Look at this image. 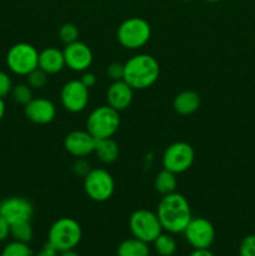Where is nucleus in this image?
I'll use <instances>...</instances> for the list:
<instances>
[{
    "mask_svg": "<svg viewBox=\"0 0 255 256\" xmlns=\"http://www.w3.org/2000/svg\"><path fill=\"white\" fill-rule=\"evenodd\" d=\"M204 2H209V4H215V2H220V0H204Z\"/></svg>",
    "mask_w": 255,
    "mask_h": 256,
    "instance_id": "nucleus-38",
    "label": "nucleus"
},
{
    "mask_svg": "<svg viewBox=\"0 0 255 256\" xmlns=\"http://www.w3.org/2000/svg\"><path fill=\"white\" fill-rule=\"evenodd\" d=\"M24 114L34 124L46 125L56 116V106L46 98H32L24 106Z\"/></svg>",
    "mask_w": 255,
    "mask_h": 256,
    "instance_id": "nucleus-15",
    "label": "nucleus"
},
{
    "mask_svg": "<svg viewBox=\"0 0 255 256\" xmlns=\"http://www.w3.org/2000/svg\"><path fill=\"white\" fill-rule=\"evenodd\" d=\"M189 256H215L210 249H194Z\"/></svg>",
    "mask_w": 255,
    "mask_h": 256,
    "instance_id": "nucleus-35",
    "label": "nucleus"
},
{
    "mask_svg": "<svg viewBox=\"0 0 255 256\" xmlns=\"http://www.w3.org/2000/svg\"><path fill=\"white\" fill-rule=\"evenodd\" d=\"M182 2H192V0H182Z\"/></svg>",
    "mask_w": 255,
    "mask_h": 256,
    "instance_id": "nucleus-39",
    "label": "nucleus"
},
{
    "mask_svg": "<svg viewBox=\"0 0 255 256\" xmlns=\"http://www.w3.org/2000/svg\"><path fill=\"white\" fill-rule=\"evenodd\" d=\"M12 96L18 104L20 105H26L30 100L34 98L32 95V89L28 84H16L12 86Z\"/></svg>",
    "mask_w": 255,
    "mask_h": 256,
    "instance_id": "nucleus-25",
    "label": "nucleus"
},
{
    "mask_svg": "<svg viewBox=\"0 0 255 256\" xmlns=\"http://www.w3.org/2000/svg\"><path fill=\"white\" fill-rule=\"evenodd\" d=\"M160 65L150 54H136L124 64V82L134 90L152 86L159 79Z\"/></svg>",
    "mask_w": 255,
    "mask_h": 256,
    "instance_id": "nucleus-2",
    "label": "nucleus"
},
{
    "mask_svg": "<svg viewBox=\"0 0 255 256\" xmlns=\"http://www.w3.org/2000/svg\"><path fill=\"white\" fill-rule=\"evenodd\" d=\"M94 154L104 164H112L119 158V145H118V142L112 138L96 140Z\"/></svg>",
    "mask_w": 255,
    "mask_h": 256,
    "instance_id": "nucleus-19",
    "label": "nucleus"
},
{
    "mask_svg": "<svg viewBox=\"0 0 255 256\" xmlns=\"http://www.w3.org/2000/svg\"><path fill=\"white\" fill-rule=\"evenodd\" d=\"M90 169L92 168H90L89 162L84 158H76V160L72 164V172H74L75 175L80 178H84L90 172Z\"/></svg>",
    "mask_w": 255,
    "mask_h": 256,
    "instance_id": "nucleus-31",
    "label": "nucleus"
},
{
    "mask_svg": "<svg viewBox=\"0 0 255 256\" xmlns=\"http://www.w3.org/2000/svg\"><path fill=\"white\" fill-rule=\"evenodd\" d=\"M10 228H12V225L0 214V242H5L10 236Z\"/></svg>",
    "mask_w": 255,
    "mask_h": 256,
    "instance_id": "nucleus-32",
    "label": "nucleus"
},
{
    "mask_svg": "<svg viewBox=\"0 0 255 256\" xmlns=\"http://www.w3.org/2000/svg\"><path fill=\"white\" fill-rule=\"evenodd\" d=\"M116 38L119 44L125 49L139 50L149 42L152 26L142 18H128L118 28Z\"/></svg>",
    "mask_w": 255,
    "mask_h": 256,
    "instance_id": "nucleus-5",
    "label": "nucleus"
},
{
    "mask_svg": "<svg viewBox=\"0 0 255 256\" xmlns=\"http://www.w3.org/2000/svg\"><path fill=\"white\" fill-rule=\"evenodd\" d=\"M48 82H49V75L45 72H42V69H39V68H36L30 74L26 75V84L32 90L42 89V88L46 86Z\"/></svg>",
    "mask_w": 255,
    "mask_h": 256,
    "instance_id": "nucleus-26",
    "label": "nucleus"
},
{
    "mask_svg": "<svg viewBox=\"0 0 255 256\" xmlns=\"http://www.w3.org/2000/svg\"><path fill=\"white\" fill-rule=\"evenodd\" d=\"M32 248L29 246V244H25V242H16V240H12V242H8L4 246V249L2 250V254L0 256H32Z\"/></svg>",
    "mask_w": 255,
    "mask_h": 256,
    "instance_id": "nucleus-24",
    "label": "nucleus"
},
{
    "mask_svg": "<svg viewBox=\"0 0 255 256\" xmlns=\"http://www.w3.org/2000/svg\"><path fill=\"white\" fill-rule=\"evenodd\" d=\"M96 145V139L85 130H72L65 136L64 148L72 156L86 158L92 154Z\"/></svg>",
    "mask_w": 255,
    "mask_h": 256,
    "instance_id": "nucleus-14",
    "label": "nucleus"
},
{
    "mask_svg": "<svg viewBox=\"0 0 255 256\" xmlns=\"http://www.w3.org/2000/svg\"><path fill=\"white\" fill-rule=\"evenodd\" d=\"M239 256H255V234L248 235L239 245Z\"/></svg>",
    "mask_w": 255,
    "mask_h": 256,
    "instance_id": "nucleus-28",
    "label": "nucleus"
},
{
    "mask_svg": "<svg viewBox=\"0 0 255 256\" xmlns=\"http://www.w3.org/2000/svg\"><path fill=\"white\" fill-rule=\"evenodd\" d=\"M116 256H150L149 244L134 236L129 238L120 242L116 249Z\"/></svg>",
    "mask_w": 255,
    "mask_h": 256,
    "instance_id": "nucleus-20",
    "label": "nucleus"
},
{
    "mask_svg": "<svg viewBox=\"0 0 255 256\" xmlns=\"http://www.w3.org/2000/svg\"><path fill=\"white\" fill-rule=\"evenodd\" d=\"M89 89L80 80L65 82L60 92V102L66 112L76 114L86 109L89 104Z\"/></svg>",
    "mask_w": 255,
    "mask_h": 256,
    "instance_id": "nucleus-11",
    "label": "nucleus"
},
{
    "mask_svg": "<svg viewBox=\"0 0 255 256\" xmlns=\"http://www.w3.org/2000/svg\"><path fill=\"white\" fill-rule=\"evenodd\" d=\"M12 78L9 76V74L2 70H0V98H6L8 95L12 94Z\"/></svg>",
    "mask_w": 255,
    "mask_h": 256,
    "instance_id": "nucleus-29",
    "label": "nucleus"
},
{
    "mask_svg": "<svg viewBox=\"0 0 255 256\" xmlns=\"http://www.w3.org/2000/svg\"><path fill=\"white\" fill-rule=\"evenodd\" d=\"M162 230L170 234H182L192 219V208L186 198L179 192L162 195L156 208Z\"/></svg>",
    "mask_w": 255,
    "mask_h": 256,
    "instance_id": "nucleus-1",
    "label": "nucleus"
},
{
    "mask_svg": "<svg viewBox=\"0 0 255 256\" xmlns=\"http://www.w3.org/2000/svg\"><path fill=\"white\" fill-rule=\"evenodd\" d=\"M194 148L185 142H175L170 144L162 154V169L174 174H182L188 172L194 164Z\"/></svg>",
    "mask_w": 255,
    "mask_h": 256,
    "instance_id": "nucleus-9",
    "label": "nucleus"
},
{
    "mask_svg": "<svg viewBox=\"0 0 255 256\" xmlns=\"http://www.w3.org/2000/svg\"><path fill=\"white\" fill-rule=\"evenodd\" d=\"M38 68L48 75H54L62 72L65 68L64 54L55 46H49L39 52Z\"/></svg>",
    "mask_w": 255,
    "mask_h": 256,
    "instance_id": "nucleus-17",
    "label": "nucleus"
},
{
    "mask_svg": "<svg viewBox=\"0 0 255 256\" xmlns=\"http://www.w3.org/2000/svg\"><path fill=\"white\" fill-rule=\"evenodd\" d=\"M5 110H6V108H5V102L2 98H0V120L4 118L5 115Z\"/></svg>",
    "mask_w": 255,
    "mask_h": 256,
    "instance_id": "nucleus-37",
    "label": "nucleus"
},
{
    "mask_svg": "<svg viewBox=\"0 0 255 256\" xmlns=\"http://www.w3.org/2000/svg\"><path fill=\"white\" fill-rule=\"evenodd\" d=\"M82 226L72 218L65 216L55 220L48 232V242L59 252L75 249L82 242Z\"/></svg>",
    "mask_w": 255,
    "mask_h": 256,
    "instance_id": "nucleus-3",
    "label": "nucleus"
},
{
    "mask_svg": "<svg viewBox=\"0 0 255 256\" xmlns=\"http://www.w3.org/2000/svg\"><path fill=\"white\" fill-rule=\"evenodd\" d=\"M154 186L155 190L162 195H168L172 194V192H175L178 186L176 174H174V172H169L166 169H162L155 176Z\"/></svg>",
    "mask_w": 255,
    "mask_h": 256,
    "instance_id": "nucleus-21",
    "label": "nucleus"
},
{
    "mask_svg": "<svg viewBox=\"0 0 255 256\" xmlns=\"http://www.w3.org/2000/svg\"><path fill=\"white\" fill-rule=\"evenodd\" d=\"M175 112L182 116H189L196 112L200 108V96L194 90L180 92L172 102Z\"/></svg>",
    "mask_w": 255,
    "mask_h": 256,
    "instance_id": "nucleus-18",
    "label": "nucleus"
},
{
    "mask_svg": "<svg viewBox=\"0 0 255 256\" xmlns=\"http://www.w3.org/2000/svg\"><path fill=\"white\" fill-rule=\"evenodd\" d=\"M182 234L192 249H210L215 240V228L205 218H192Z\"/></svg>",
    "mask_w": 255,
    "mask_h": 256,
    "instance_id": "nucleus-10",
    "label": "nucleus"
},
{
    "mask_svg": "<svg viewBox=\"0 0 255 256\" xmlns=\"http://www.w3.org/2000/svg\"><path fill=\"white\" fill-rule=\"evenodd\" d=\"M82 186L85 194L90 200L95 202H108L112 196L115 192V182L112 175L108 170L90 169V172L85 175Z\"/></svg>",
    "mask_w": 255,
    "mask_h": 256,
    "instance_id": "nucleus-7",
    "label": "nucleus"
},
{
    "mask_svg": "<svg viewBox=\"0 0 255 256\" xmlns=\"http://www.w3.org/2000/svg\"><path fill=\"white\" fill-rule=\"evenodd\" d=\"M134 99V89L124 80H116L110 84L106 90V102L116 112H122L132 105Z\"/></svg>",
    "mask_w": 255,
    "mask_h": 256,
    "instance_id": "nucleus-16",
    "label": "nucleus"
},
{
    "mask_svg": "<svg viewBox=\"0 0 255 256\" xmlns=\"http://www.w3.org/2000/svg\"><path fill=\"white\" fill-rule=\"evenodd\" d=\"M59 38L65 45L72 44V42H78L79 40V29L72 22H65L60 26L59 29Z\"/></svg>",
    "mask_w": 255,
    "mask_h": 256,
    "instance_id": "nucleus-27",
    "label": "nucleus"
},
{
    "mask_svg": "<svg viewBox=\"0 0 255 256\" xmlns=\"http://www.w3.org/2000/svg\"><path fill=\"white\" fill-rule=\"evenodd\" d=\"M106 74L112 82L124 79V64L122 62H112L108 65Z\"/></svg>",
    "mask_w": 255,
    "mask_h": 256,
    "instance_id": "nucleus-30",
    "label": "nucleus"
},
{
    "mask_svg": "<svg viewBox=\"0 0 255 256\" xmlns=\"http://www.w3.org/2000/svg\"><path fill=\"white\" fill-rule=\"evenodd\" d=\"M32 256H59V252L46 242L44 244V246L42 248V250L38 252L36 254H34Z\"/></svg>",
    "mask_w": 255,
    "mask_h": 256,
    "instance_id": "nucleus-34",
    "label": "nucleus"
},
{
    "mask_svg": "<svg viewBox=\"0 0 255 256\" xmlns=\"http://www.w3.org/2000/svg\"><path fill=\"white\" fill-rule=\"evenodd\" d=\"M62 54H64L65 66L75 72H86L92 66V60H94L92 49L80 40L65 45Z\"/></svg>",
    "mask_w": 255,
    "mask_h": 256,
    "instance_id": "nucleus-13",
    "label": "nucleus"
},
{
    "mask_svg": "<svg viewBox=\"0 0 255 256\" xmlns=\"http://www.w3.org/2000/svg\"><path fill=\"white\" fill-rule=\"evenodd\" d=\"M59 256H80V255L75 252V249H72V250H65V252H60Z\"/></svg>",
    "mask_w": 255,
    "mask_h": 256,
    "instance_id": "nucleus-36",
    "label": "nucleus"
},
{
    "mask_svg": "<svg viewBox=\"0 0 255 256\" xmlns=\"http://www.w3.org/2000/svg\"><path fill=\"white\" fill-rule=\"evenodd\" d=\"M0 214L8 220L10 225L30 222L34 215V206L22 196H10L0 202Z\"/></svg>",
    "mask_w": 255,
    "mask_h": 256,
    "instance_id": "nucleus-12",
    "label": "nucleus"
},
{
    "mask_svg": "<svg viewBox=\"0 0 255 256\" xmlns=\"http://www.w3.org/2000/svg\"><path fill=\"white\" fill-rule=\"evenodd\" d=\"M39 52L29 42H18L12 45L6 54V65L12 72L20 76L28 74L38 68Z\"/></svg>",
    "mask_w": 255,
    "mask_h": 256,
    "instance_id": "nucleus-8",
    "label": "nucleus"
},
{
    "mask_svg": "<svg viewBox=\"0 0 255 256\" xmlns=\"http://www.w3.org/2000/svg\"><path fill=\"white\" fill-rule=\"evenodd\" d=\"M10 236H12V239L16 240V242L29 244L32 240V238H34V230H32L30 222L12 225V228H10Z\"/></svg>",
    "mask_w": 255,
    "mask_h": 256,
    "instance_id": "nucleus-23",
    "label": "nucleus"
},
{
    "mask_svg": "<svg viewBox=\"0 0 255 256\" xmlns=\"http://www.w3.org/2000/svg\"><path fill=\"white\" fill-rule=\"evenodd\" d=\"M80 82H82V84L88 88V89H92V88H94L95 85H96L98 79H96V76H95L94 72H90L86 70V72H82Z\"/></svg>",
    "mask_w": 255,
    "mask_h": 256,
    "instance_id": "nucleus-33",
    "label": "nucleus"
},
{
    "mask_svg": "<svg viewBox=\"0 0 255 256\" xmlns=\"http://www.w3.org/2000/svg\"><path fill=\"white\" fill-rule=\"evenodd\" d=\"M129 229L134 238L150 244L164 230L156 212L148 209H138L130 215Z\"/></svg>",
    "mask_w": 255,
    "mask_h": 256,
    "instance_id": "nucleus-6",
    "label": "nucleus"
},
{
    "mask_svg": "<svg viewBox=\"0 0 255 256\" xmlns=\"http://www.w3.org/2000/svg\"><path fill=\"white\" fill-rule=\"evenodd\" d=\"M152 244L154 245V250L159 256H172L178 249L176 240L170 232H162Z\"/></svg>",
    "mask_w": 255,
    "mask_h": 256,
    "instance_id": "nucleus-22",
    "label": "nucleus"
},
{
    "mask_svg": "<svg viewBox=\"0 0 255 256\" xmlns=\"http://www.w3.org/2000/svg\"><path fill=\"white\" fill-rule=\"evenodd\" d=\"M120 128V114L109 105L92 109L86 119V130L96 140L112 138Z\"/></svg>",
    "mask_w": 255,
    "mask_h": 256,
    "instance_id": "nucleus-4",
    "label": "nucleus"
}]
</instances>
